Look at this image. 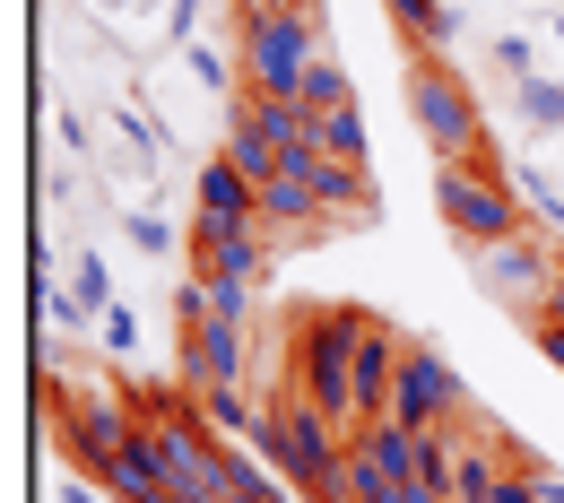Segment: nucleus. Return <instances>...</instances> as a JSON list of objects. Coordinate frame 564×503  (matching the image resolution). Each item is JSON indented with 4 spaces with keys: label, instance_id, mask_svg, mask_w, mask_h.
<instances>
[{
    "label": "nucleus",
    "instance_id": "f257e3e1",
    "mask_svg": "<svg viewBox=\"0 0 564 503\" xmlns=\"http://www.w3.org/2000/svg\"><path fill=\"white\" fill-rule=\"evenodd\" d=\"M373 321L348 313V304H322V313H304L295 321V391L322 408V417H339L356 426V339H365Z\"/></svg>",
    "mask_w": 564,
    "mask_h": 503
},
{
    "label": "nucleus",
    "instance_id": "f03ea898",
    "mask_svg": "<svg viewBox=\"0 0 564 503\" xmlns=\"http://www.w3.org/2000/svg\"><path fill=\"white\" fill-rule=\"evenodd\" d=\"M313 62H322V0L243 18V87H252V96H286V105H295Z\"/></svg>",
    "mask_w": 564,
    "mask_h": 503
},
{
    "label": "nucleus",
    "instance_id": "7ed1b4c3",
    "mask_svg": "<svg viewBox=\"0 0 564 503\" xmlns=\"http://www.w3.org/2000/svg\"><path fill=\"white\" fill-rule=\"evenodd\" d=\"M261 451L279 460L286 478L304 486L313 503H339V460H348V426L339 417H322L304 391L286 400V408H270V426H261Z\"/></svg>",
    "mask_w": 564,
    "mask_h": 503
},
{
    "label": "nucleus",
    "instance_id": "20e7f679",
    "mask_svg": "<svg viewBox=\"0 0 564 503\" xmlns=\"http://www.w3.org/2000/svg\"><path fill=\"white\" fill-rule=\"evenodd\" d=\"M409 113H417L425 147H434L443 165H460L469 147L487 140V113H478V96L460 87L452 53H417V70H409Z\"/></svg>",
    "mask_w": 564,
    "mask_h": 503
},
{
    "label": "nucleus",
    "instance_id": "39448f33",
    "mask_svg": "<svg viewBox=\"0 0 564 503\" xmlns=\"http://www.w3.org/2000/svg\"><path fill=\"white\" fill-rule=\"evenodd\" d=\"M434 209H443V226H452L469 252L530 234V226H521V200H512V183H487V174H469V165H434Z\"/></svg>",
    "mask_w": 564,
    "mask_h": 503
},
{
    "label": "nucleus",
    "instance_id": "423d86ee",
    "mask_svg": "<svg viewBox=\"0 0 564 503\" xmlns=\"http://www.w3.org/2000/svg\"><path fill=\"white\" fill-rule=\"evenodd\" d=\"M460 408H469L460 364L443 357V348H417V339H409V357H400V391H391V417H400V426H417V434H443Z\"/></svg>",
    "mask_w": 564,
    "mask_h": 503
},
{
    "label": "nucleus",
    "instance_id": "0eeeda50",
    "mask_svg": "<svg viewBox=\"0 0 564 503\" xmlns=\"http://www.w3.org/2000/svg\"><path fill=\"white\" fill-rule=\"evenodd\" d=\"M556 270H564V261L539 243V234H512V243H487V252H478V287H487L495 304H521V313L547 304Z\"/></svg>",
    "mask_w": 564,
    "mask_h": 503
},
{
    "label": "nucleus",
    "instance_id": "6e6552de",
    "mask_svg": "<svg viewBox=\"0 0 564 503\" xmlns=\"http://www.w3.org/2000/svg\"><path fill=\"white\" fill-rule=\"evenodd\" d=\"M192 270L209 287H261L270 243H261V226H192Z\"/></svg>",
    "mask_w": 564,
    "mask_h": 503
},
{
    "label": "nucleus",
    "instance_id": "1a4fd4ad",
    "mask_svg": "<svg viewBox=\"0 0 564 503\" xmlns=\"http://www.w3.org/2000/svg\"><path fill=\"white\" fill-rule=\"evenodd\" d=\"M400 357H409V339H400V330H382V321L356 339V426H382V417H391Z\"/></svg>",
    "mask_w": 564,
    "mask_h": 503
},
{
    "label": "nucleus",
    "instance_id": "9d476101",
    "mask_svg": "<svg viewBox=\"0 0 564 503\" xmlns=\"http://www.w3.org/2000/svg\"><path fill=\"white\" fill-rule=\"evenodd\" d=\"M192 209H200V226H261V183L235 156H209L192 183Z\"/></svg>",
    "mask_w": 564,
    "mask_h": 503
},
{
    "label": "nucleus",
    "instance_id": "9b49d317",
    "mask_svg": "<svg viewBox=\"0 0 564 503\" xmlns=\"http://www.w3.org/2000/svg\"><path fill=\"white\" fill-rule=\"evenodd\" d=\"M286 174H304V183H313L322 217H365V209H373L365 165H339V156H322V147H295V156H286Z\"/></svg>",
    "mask_w": 564,
    "mask_h": 503
},
{
    "label": "nucleus",
    "instance_id": "f8f14e48",
    "mask_svg": "<svg viewBox=\"0 0 564 503\" xmlns=\"http://www.w3.org/2000/svg\"><path fill=\"white\" fill-rule=\"evenodd\" d=\"M183 364L200 373V391L243 382V321H200V330H183Z\"/></svg>",
    "mask_w": 564,
    "mask_h": 503
},
{
    "label": "nucleus",
    "instance_id": "ddd939ff",
    "mask_svg": "<svg viewBox=\"0 0 564 503\" xmlns=\"http://www.w3.org/2000/svg\"><path fill=\"white\" fill-rule=\"evenodd\" d=\"M235 131H252V140H270L279 156H295V147H313V113L286 105V96H243L235 105Z\"/></svg>",
    "mask_w": 564,
    "mask_h": 503
},
{
    "label": "nucleus",
    "instance_id": "4468645a",
    "mask_svg": "<svg viewBox=\"0 0 564 503\" xmlns=\"http://www.w3.org/2000/svg\"><path fill=\"white\" fill-rule=\"evenodd\" d=\"M330 217H322V200H313V183L304 174H270L261 183V234H322Z\"/></svg>",
    "mask_w": 564,
    "mask_h": 503
},
{
    "label": "nucleus",
    "instance_id": "2eb2a0df",
    "mask_svg": "<svg viewBox=\"0 0 564 503\" xmlns=\"http://www.w3.org/2000/svg\"><path fill=\"white\" fill-rule=\"evenodd\" d=\"M131 434H140V417H131L122 400H87V408L70 417V451L87 460V469H96V460H113V451H122Z\"/></svg>",
    "mask_w": 564,
    "mask_h": 503
},
{
    "label": "nucleus",
    "instance_id": "dca6fc26",
    "mask_svg": "<svg viewBox=\"0 0 564 503\" xmlns=\"http://www.w3.org/2000/svg\"><path fill=\"white\" fill-rule=\"evenodd\" d=\"M96 478H105V495H122V503L165 495V469H156V451H148V417H140V434H131L113 460H96Z\"/></svg>",
    "mask_w": 564,
    "mask_h": 503
},
{
    "label": "nucleus",
    "instance_id": "f3484780",
    "mask_svg": "<svg viewBox=\"0 0 564 503\" xmlns=\"http://www.w3.org/2000/svg\"><path fill=\"white\" fill-rule=\"evenodd\" d=\"M382 18H391L417 53H452V44H460V26H469L452 0H382Z\"/></svg>",
    "mask_w": 564,
    "mask_h": 503
},
{
    "label": "nucleus",
    "instance_id": "a211bd4d",
    "mask_svg": "<svg viewBox=\"0 0 564 503\" xmlns=\"http://www.w3.org/2000/svg\"><path fill=\"white\" fill-rule=\"evenodd\" d=\"M512 478L503 442H460V469H452V503H495V486Z\"/></svg>",
    "mask_w": 564,
    "mask_h": 503
},
{
    "label": "nucleus",
    "instance_id": "6ab92c4d",
    "mask_svg": "<svg viewBox=\"0 0 564 503\" xmlns=\"http://www.w3.org/2000/svg\"><path fill=\"white\" fill-rule=\"evenodd\" d=\"M200 417H209V434H252V442H261V426H270V408H252L243 382H217L209 400H200Z\"/></svg>",
    "mask_w": 564,
    "mask_h": 503
},
{
    "label": "nucleus",
    "instance_id": "aec40b11",
    "mask_svg": "<svg viewBox=\"0 0 564 503\" xmlns=\"http://www.w3.org/2000/svg\"><path fill=\"white\" fill-rule=\"evenodd\" d=\"M452 469H460V442H452V426L443 434H417V486L434 503H452Z\"/></svg>",
    "mask_w": 564,
    "mask_h": 503
},
{
    "label": "nucleus",
    "instance_id": "412c9836",
    "mask_svg": "<svg viewBox=\"0 0 564 503\" xmlns=\"http://www.w3.org/2000/svg\"><path fill=\"white\" fill-rule=\"evenodd\" d=\"M313 147H322V156H339V165H365V113H356V105L322 113V122H313Z\"/></svg>",
    "mask_w": 564,
    "mask_h": 503
},
{
    "label": "nucleus",
    "instance_id": "4be33fe9",
    "mask_svg": "<svg viewBox=\"0 0 564 503\" xmlns=\"http://www.w3.org/2000/svg\"><path fill=\"white\" fill-rule=\"evenodd\" d=\"M295 105H304V113L322 122V113H339V105H356V87H348V70H339V62L322 53V62L304 70V96H295Z\"/></svg>",
    "mask_w": 564,
    "mask_h": 503
},
{
    "label": "nucleus",
    "instance_id": "5701e85b",
    "mask_svg": "<svg viewBox=\"0 0 564 503\" xmlns=\"http://www.w3.org/2000/svg\"><path fill=\"white\" fill-rule=\"evenodd\" d=\"M512 105H521V122H530V131H564V78H521V87H512Z\"/></svg>",
    "mask_w": 564,
    "mask_h": 503
},
{
    "label": "nucleus",
    "instance_id": "b1692460",
    "mask_svg": "<svg viewBox=\"0 0 564 503\" xmlns=\"http://www.w3.org/2000/svg\"><path fill=\"white\" fill-rule=\"evenodd\" d=\"M226 503H286V495L252 469V460H243V451H226Z\"/></svg>",
    "mask_w": 564,
    "mask_h": 503
},
{
    "label": "nucleus",
    "instance_id": "393cba45",
    "mask_svg": "<svg viewBox=\"0 0 564 503\" xmlns=\"http://www.w3.org/2000/svg\"><path fill=\"white\" fill-rule=\"evenodd\" d=\"M521 200L547 217V226H564V183L556 174H539V165H521Z\"/></svg>",
    "mask_w": 564,
    "mask_h": 503
},
{
    "label": "nucleus",
    "instance_id": "a878e982",
    "mask_svg": "<svg viewBox=\"0 0 564 503\" xmlns=\"http://www.w3.org/2000/svg\"><path fill=\"white\" fill-rule=\"evenodd\" d=\"M96 339H105L113 357H131V348H140V321H131L122 304H105V313H96Z\"/></svg>",
    "mask_w": 564,
    "mask_h": 503
},
{
    "label": "nucleus",
    "instance_id": "bb28decb",
    "mask_svg": "<svg viewBox=\"0 0 564 503\" xmlns=\"http://www.w3.org/2000/svg\"><path fill=\"white\" fill-rule=\"evenodd\" d=\"M78 304H87V313H105V304H113V278H105V261H96V252H87V261H78Z\"/></svg>",
    "mask_w": 564,
    "mask_h": 503
},
{
    "label": "nucleus",
    "instance_id": "cd10ccee",
    "mask_svg": "<svg viewBox=\"0 0 564 503\" xmlns=\"http://www.w3.org/2000/svg\"><path fill=\"white\" fill-rule=\"evenodd\" d=\"M495 62L512 78H539V53H530V35H495Z\"/></svg>",
    "mask_w": 564,
    "mask_h": 503
},
{
    "label": "nucleus",
    "instance_id": "c85d7f7f",
    "mask_svg": "<svg viewBox=\"0 0 564 503\" xmlns=\"http://www.w3.org/2000/svg\"><path fill=\"white\" fill-rule=\"evenodd\" d=\"M131 243H140V252H148V261H165V252H174V234H165V217H131Z\"/></svg>",
    "mask_w": 564,
    "mask_h": 503
},
{
    "label": "nucleus",
    "instance_id": "c756f323",
    "mask_svg": "<svg viewBox=\"0 0 564 503\" xmlns=\"http://www.w3.org/2000/svg\"><path fill=\"white\" fill-rule=\"evenodd\" d=\"M192 78H209V87H226V78H235V62H226L217 44H192Z\"/></svg>",
    "mask_w": 564,
    "mask_h": 503
},
{
    "label": "nucleus",
    "instance_id": "7c9ffc66",
    "mask_svg": "<svg viewBox=\"0 0 564 503\" xmlns=\"http://www.w3.org/2000/svg\"><path fill=\"white\" fill-rule=\"evenodd\" d=\"M539 348H547V364H564V321L556 313H539Z\"/></svg>",
    "mask_w": 564,
    "mask_h": 503
},
{
    "label": "nucleus",
    "instance_id": "2f4dec72",
    "mask_svg": "<svg viewBox=\"0 0 564 503\" xmlns=\"http://www.w3.org/2000/svg\"><path fill=\"white\" fill-rule=\"evenodd\" d=\"M243 18H270V9H304V0H235Z\"/></svg>",
    "mask_w": 564,
    "mask_h": 503
},
{
    "label": "nucleus",
    "instance_id": "473e14b6",
    "mask_svg": "<svg viewBox=\"0 0 564 503\" xmlns=\"http://www.w3.org/2000/svg\"><path fill=\"white\" fill-rule=\"evenodd\" d=\"M539 313H556V321H564V270H556V287H547V304H539Z\"/></svg>",
    "mask_w": 564,
    "mask_h": 503
},
{
    "label": "nucleus",
    "instance_id": "72a5a7b5",
    "mask_svg": "<svg viewBox=\"0 0 564 503\" xmlns=\"http://www.w3.org/2000/svg\"><path fill=\"white\" fill-rule=\"evenodd\" d=\"M556 35H564V18H556Z\"/></svg>",
    "mask_w": 564,
    "mask_h": 503
}]
</instances>
